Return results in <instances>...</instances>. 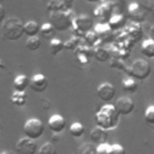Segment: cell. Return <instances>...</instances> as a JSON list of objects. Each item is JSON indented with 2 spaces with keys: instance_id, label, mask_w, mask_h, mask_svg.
I'll return each instance as SVG.
<instances>
[{
  "instance_id": "6da1fadb",
  "label": "cell",
  "mask_w": 154,
  "mask_h": 154,
  "mask_svg": "<svg viewBox=\"0 0 154 154\" xmlns=\"http://www.w3.org/2000/svg\"><path fill=\"white\" fill-rule=\"evenodd\" d=\"M120 116L117 112L114 105L112 103H105L100 107V109L95 114V122L96 125L105 129V130H113L119 124Z\"/></svg>"
},
{
  "instance_id": "7a4b0ae2",
  "label": "cell",
  "mask_w": 154,
  "mask_h": 154,
  "mask_svg": "<svg viewBox=\"0 0 154 154\" xmlns=\"http://www.w3.org/2000/svg\"><path fill=\"white\" fill-rule=\"evenodd\" d=\"M1 31L5 40L17 41L24 35V23L17 17H11L2 22Z\"/></svg>"
},
{
  "instance_id": "3957f363",
  "label": "cell",
  "mask_w": 154,
  "mask_h": 154,
  "mask_svg": "<svg viewBox=\"0 0 154 154\" xmlns=\"http://www.w3.org/2000/svg\"><path fill=\"white\" fill-rule=\"evenodd\" d=\"M75 17L76 16L72 10L54 11L49 12V23L57 31H65L72 28V20L75 19Z\"/></svg>"
},
{
  "instance_id": "277c9868",
  "label": "cell",
  "mask_w": 154,
  "mask_h": 154,
  "mask_svg": "<svg viewBox=\"0 0 154 154\" xmlns=\"http://www.w3.org/2000/svg\"><path fill=\"white\" fill-rule=\"evenodd\" d=\"M128 76L135 78L136 81H144L147 79L152 73V67L149 63L144 59H136L131 63L129 67H126Z\"/></svg>"
},
{
  "instance_id": "5b68a950",
  "label": "cell",
  "mask_w": 154,
  "mask_h": 154,
  "mask_svg": "<svg viewBox=\"0 0 154 154\" xmlns=\"http://www.w3.org/2000/svg\"><path fill=\"white\" fill-rule=\"evenodd\" d=\"M43 131H45V125L37 118H29L23 125V132L25 137H29L34 141L40 138L43 135Z\"/></svg>"
},
{
  "instance_id": "8992f818",
  "label": "cell",
  "mask_w": 154,
  "mask_h": 154,
  "mask_svg": "<svg viewBox=\"0 0 154 154\" xmlns=\"http://www.w3.org/2000/svg\"><path fill=\"white\" fill-rule=\"evenodd\" d=\"M91 28H93V19L88 14L76 16L75 19L72 20V29L75 31V35L79 38H82L87 31L91 30Z\"/></svg>"
},
{
  "instance_id": "52a82bcc",
  "label": "cell",
  "mask_w": 154,
  "mask_h": 154,
  "mask_svg": "<svg viewBox=\"0 0 154 154\" xmlns=\"http://www.w3.org/2000/svg\"><path fill=\"white\" fill-rule=\"evenodd\" d=\"M16 153L17 154H36L37 153V144L34 140L29 137H22L16 143Z\"/></svg>"
},
{
  "instance_id": "ba28073f",
  "label": "cell",
  "mask_w": 154,
  "mask_h": 154,
  "mask_svg": "<svg viewBox=\"0 0 154 154\" xmlns=\"http://www.w3.org/2000/svg\"><path fill=\"white\" fill-rule=\"evenodd\" d=\"M114 107L119 113V116H129L135 109V102L129 96H122L116 101Z\"/></svg>"
},
{
  "instance_id": "9c48e42d",
  "label": "cell",
  "mask_w": 154,
  "mask_h": 154,
  "mask_svg": "<svg viewBox=\"0 0 154 154\" xmlns=\"http://www.w3.org/2000/svg\"><path fill=\"white\" fill-rule=\"evenodd\" d=\"M96 95L99 96V99L106 103H108L109 101L113 100V97L116 96V88L112 83L108 82H103L101 83L97 89H96Z\"/></svg>"
},
{
  "instance_id": "30bf717a",
  "label": "cell",
  "mask_w": 154,
  "mask_h": 154,
  "mask_svg": "<svg viewBox=\"0 0 154 154\" xmlns=\"http://www.w3.org/2000/svg\"><path fill=\"white\" fill-rule=\"evenodd\" d=\"M29 87L35 93H43L48 87L47 77L45 75H42V73H35L29 79Z\"/></svg>"
},
{
  "instance_id": "8fae6325",
  "label": "cell",
  "mask_w": 154,
  "mask_h": 154,
  "mask_svg": "<svg viewBox=\"0 0 154 154\" xmlns=\"http://www.w3.org/2000/svg\"><path fill=\"white\" fill-rule=\"evenodd\" d=\"M48 128L54 134H60L66 128V120L61 114H52L48 118Z\"/></svg>"
},
{
  "instance_id": "7c38bea8",
  "label": "cell",
  "mask_w": 154,
  "mask_h": 154,
  "mask_svg": "<svg viewBox=\"0 0 154 154\" xmlns=\"http://www.w3.org/2000/svg\"><path fill=\"white\" fill-rule=\"evenodd\" d=\"M72 1L71 0H51L47 4V10L49 12H54V11H66V10H71L72 6Z\"/></svg>"
},
{
  "instance_id": "4fadbf2b",
  "label": "cell",
  "mask_w": 154,
  "mask_h": 154,
  "mask_svg": "<svg viewBox=\"0 0 154 154\" xmlns=\"http://www.w3.org/2000/svg\"><path fill=\"white\" fill-rule=\"evenodd\" d=\"M94 31L96 32V35H97V37H99V40L101 42L107 41V38H109L112 36V32H113V30L111 29L108 23H99V24H96L95 28H94Z\"/></svg>"
},
{
  "instance_id": "5bb4252c",
  "label": "cell",
  "mask_w": 154,
  "mask_h": 154,
  "mask_svg": "<svg viewBox=\"0 0 154 154\" xmlns=\"http://www.w3.org/2000/svg\"><path fill=\"white\" fill-rule=\"evenodd\" d=\"M107 137H108L107 130H105L100 126H96L90 131V140H91V142H94L96 144L107 142Z\"/></svg>"
},
{
  "instance_id": "9a60e30c",
  "label": "cell",
  "mask_w": 154,
  "mask_h": 154,
  "mask_svg": "<svg viewBox=\"0 0 154 154\" xmlns=\"http://www.w3.org/2000/svg\"><path fill=\"white\" fill-rule=\"evenodd\" d=\"M113 10L111 8V6H108L107 4H101L100 6H97L95 10H94V16L101 20H107L109 19V17L113 14L112 12Z\"/></svg>"
},
{
  "instance_id": "2e32d148",
  "label": "cell",
  "mask_w": 154,
  "mask_h": 154,
  "mask_svg": "<svg viewBox=\"0 0 154 154\" xmlns=\"http://www.w3.org/2000/svg\"><path fill=\"white\" fill-rule=\"evenodd\" d=\"M141 53L149 59H154V40L153 38H146L141 43Z\"/></svg>"
},
{
  "instance_id": "e0dca14e",
  "label": "cell",
  "mask_w": 154,
  "mask_h": 154,
  "mask_svg": "<svg viewBox=\"0 0 154 154\" xmlns=\"http://www.w3.org/2000/svg\"><path fill=\"white\" fill-rule=\"evenodd\" d=\"M108 25L111 26L112 30H118V29H122L125 24V17L122 14V13H113L109 19H108Z\"/></svg>"
},
{
  "instance_id": "ac0fdd59",
  "label": "cell",
  "mask_w": 154,
  "mask_h": 154,
  "mask_svg": "<svg viewBox=\"0 0 154 154\" xmlns=\"http://www.w3.org/2000/svg\"><path fill=\"white\" fill-rule=\"evenodd\" d=\"M29 87V77L25 75H18L16 76L13 81V88L16 91H25Z\"/></svg>"
},
{
  "instance_id": "d6986e66",
  "label": "cell",
  "mask_w": 154,
  "mask_h": 154,
  "mask_svg": "<svg viewBox=\"0 0 154 154\" xmlns=\"http://www.w3.org/2000/svg\"><path fill=\"white\" fill-rule=\"evenodd\" d=\"M10 100H11V103H12L13 106L23 107V106L26 103L28 97H26L25 91H16V90H14V91L12 93Z\"/></svg>"
},
{
  "instance_id": "ffe728a7",
  "label": "cell",
  "mask_w": 154,
  "mask_h": 154,
  "mask_svg": "<svg viewBox=\"0 0 154 154\" xmlns=\"http://www.w3.org/2000/svg\"><path fill=\"white\" fill-rule=\"evenodd\" d=\"M38 32H40V25L37 22L28 20L24 23V35L31 37V36H37Z\"/></svg>"
},
{
  "instance_id": "44dd1931",
  "label": "cell",
  "mask_w": 154,
  "mask_h": 154,
  "mask_svg": "<svg viewBox=\"0 0 154 154\" xmlns=\"http://www.w3.org/2000/svg\"><path fill=\"white\" fill-rule=\"evenodd\" d=\"M64 49V41L60 40L59 37H53L49 40V51L52 55L59 54Z\"/></svg>"
},
{
  "instance_id": "7402d4cb",
  "label": "cell",
  "mask_w": 154,
  "mask_h": 154,
  "mask_svg": "<svg viewBox=\"0 0 154 154\" xmlns=\"http://www.w3.org/2000/svg\"><path fill=\"white\" fill-rule=\"evenodd\" d=\"M122 87H123V90L124 91L132 94V93H135L137 90V82H136L135 78L128 76V77H125L122 81Z\"/></svg>"
},
{
  "instance_id": "603a6c76",
  "label": "cell",
  "mask_w": 154,
  "mask_h": 154,
  "mask_svg": "<svg viewBox=\"0 0 154 154\" xmlns=\"http://www.w3.org/2000/svg\"><path fill=\"white\" fill-rule=\"evenodd\" d=\"M97 61H107L111 58V53L108 49L103 48V47H94V55H93Z\"/></svg>"
},
{
  "instance_id": "cb8c5ba5",
  "label": "cell",
  "mask_w": 154,
  "mask_h": 154,
  "mask_svg": "<svg viewBox=\"0 0 154 154\" xmlns=\"http://www.w3.org/2000/svg\"><path fill=\"white\" fill-rule=\"evenodd\" d=\"M84 131H85V129H84L83 124L79 123V122H75V123H72V124L70 125V128H69V132H70V135H71L72 137H75V138H79V137H82V136L84 135Z\"/></svg>"
},
{
  "instance_id": "d4e9b609",
  "label": "cell",
  "mask_w": 154,
  "mask_h": 154,
  "mask_svg": "<svg viewBox=\"0 0 154 154\" xmlns=\"http://www.w3.org/2000/svg\"><path fill=\"white\" fill-rule=\"evenodd\" d=\"M55 29H54V26L48 22V23H43L41 26H40V34H41V36L42 37H45V38H53L54 37V34H55Z\"/></svg>"
},
{
  "instance_id": "484cf974",
  "label": "cell",
  "mask_w": 154,
  "mask_h": 154,
  "mask_svg": "<svg viewBox=\"0 0 154 154\" xmlns=\"http://www.w3.org/2000/svg\"><path fill=\"white\" fill-rule=\"evenodd\" d=\"M82 38L84 40V43L88 45V46H90V47H94V46H96L97 42H101V41L99 40V37H97V35H96V32H95L94 30H89V31H87V32L83 35Z\"/></svg>"
},
{
  "instance_id": "4316f807",
  "label": "cell",
  "mask_w": 154,
  "mask_h": 154,
  "mask_svg": "<svg viewBox=\"0 0 154 154\" xmlns=\"http://www.w3.org/2000/svg\"><path fill=\"white\" fill-rule=\"evenodd\" d=\"M129 14L131 17L132 20H136V22H140L142 20L143 18V14H141V8L138 6V4H131L129 5Z\"/></svg>"
},
{
  "instance_id": "83f0119b",
  "label": "cell",
  "mask_w": 154,
  "mask_h": 154,
  "mask_svg": "<svg viewBox=\"0 0 154 154\" xmlns=\"http://www.w3.org/2000/svg\"><path fill=\"white\" fill-rule=\"evenodd\" d=\"M25 47L29 51H31V52H35V51L40 49V47H41V38H38L37 36L28 37L26 41H25Z\"/></svg>"
},
{
  "instance_id": "f1b7e54d",
  "label": "cell",
  "mask_w": 154,
  "mask_h": 154,
  "mask_svg": "<svg viewBox=\"0 0 154 154\" xmlns=\"http://www.w3.org/2000/svg\"><path fill=\"white\" fill-rule=\"evenodd\" d=\"M79 46V37H77L76 35H72L70 38H67L64 42V49H69V51H73Z\"/></svg>"
},
{
  "instance_id": "f546056e",
  "label": "cell",
  "mask_w": 154,
  "mask_h": 154,
  "mask_svg": "<svg viewBox=\"0 0 154 154\" xmlns=\"http://www.w3.org/2000/svg\"><path fill=\"white\" fill-rule=\"evenodd\" d=\"M57 148L53 142H46L38 149V154H57Z\"/></svg>"
},
{
  "instance_id": "4dcf8cb0",
  "label": "cell",
  "mask_w": 154,
  "mask_h": 154,
  "mask_svg": "<svg viewBox=\"0 0 154 154\" xmlns=\"http://www.w3.org/2000/svg\"><path fill=\"white\" fill-rule=\"evenodd\" d=\"M77 154H96V148L90 143H83L78 148Z\"/></svg>"
},
{
  "instance_id": "1f68e13d",
  "label": "cell",
  "mask_w": 154,
  "mask_h": 154,
  "mask_svg": "<svg viewBox=\"0 0 154 154\" xmlns=\"http://www.w3.org/2000/svg\"><path fill=\"white\" fill-rule=\"evenodd\" d=\"M144 120L146 123L154 125V105H149L144 111Z\"/></svg>"
},
{
  "instance_id": "d6a6232c",
  "label": "cell",
  "mask_w": 154,
  "mask_h": 154,
  "mask_svg": "<svg viewBox=\"0 0 154 154\" xmlns=\"http://www.w3.org/2000/svg\"><path fill=\"white\" fill-rule=\"evenodd\" d=\"M95 148H96V154H109L111 153V144L107 142L100 143Z\"/></svg>"
},
{
  "instance_id": "836d02e7",
  "label": "cell",
  "mask_w": 154,
  "mask_h": 154,
  "mask_svg": "<svg viewBox=\"0 0 154 154\" xmlns=\"http://www.w3.org/2000/svg\"><path fill=\"white\" fill-rule=\"evenodd\" d=\"M109 154H125V149L123 146L114 143V144H111V153Z\"/></svg>"
},
{
  "instance_id": "e575fe53",
  "label": "cell",
  "mask_w": 154,
  "mask_h": 154,
  "mask_svg": "<svg viewBox=\"0 0 154 154\" xmlns=\"http://www.w3.org/2000/svg\"><path fill=\"white\" fill-rule=\"evenodd\" d=\"M5 14H6L5 8L2 5H0V24H2V22L5 20Z\"/></svg>"
},
{
  "instance_id": "d590c367",
  "label": "cell",
  "mask_w": 154,
  "mask_h": 154,
  "mask_svg": "<svg viewBox=\"0 0 154 154\" xmlns=\"http://www.w3.org/2000/svg\"><path fill=\"white\" fill-rule=\"evenodd\" d=\"M0 154H17V153H13V152H7V150H5V152H1Z\"/></svg>"
},
{
  "instance_id": "8d00e7d4",
  "label": "cell",
  "mask_w": 154,
  "mask_h": 154,
  "mask_svg": "<svg viewBox=\"0 0 154 154\" xmlns=\"http://www.w3.org/2000/svg\"><path fill=\"white\" fill-rule=\"evenodd\" d=\"M84 1H87V2H97L100 0H84Z\"/></svg>"
},
{
  "instance_id": "74e56055",
  "label": "cell",
  "mask_w": 154,
  "mask_h": 154,
  "mask_svg": "<svg viewBox=\"0 0 154 154\" xmlns=\"http://www.w3.org/2000/svg\"><path fill=\"white\" fill-rule=\"evenodd\" d=\"M2 129V123H1V120H0V130Z\"/></svg>"
},
{
  "instance_id": "f35d334b",
  "label": "cell",
  "mask_w": 154,
  "mask_h": 154,
  "mask_svg": "<svg viewBox=\"0 0 154 154\" xmlns=\"http://www.w3.org/2000/svg\"><path fill=\"white\" fill-rule=\"evenodd\" d=\"M71 1H72V2H73V1H75V0H71Z\"/></svg>"
}]
</instances>
